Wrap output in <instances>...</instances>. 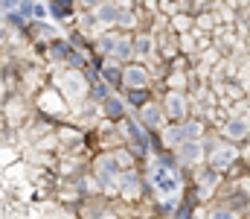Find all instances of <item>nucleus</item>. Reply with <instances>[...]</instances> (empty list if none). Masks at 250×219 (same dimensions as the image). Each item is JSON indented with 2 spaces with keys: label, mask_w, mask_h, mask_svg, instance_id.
I'll list each match as a JSON object with an SVG mask.
<instances>
[{
  "label": "nucleus",
  "mask_w": 250,
  "mask_h": 219,
  "mask_svg": "<svg viewBox=\"0 0 250 219\" xmlns=\"http://www.w3.org/2000/svg\"><path fill=\"white\" fill-rule=\"evenodd\" d=\"M151 178H154V184H157L163 193H175V190H178V178H175V172H169V170H163V167H157V170L151 172Z\"/></svg>",
  "instance_id": "obj_1"
},
{
  "label": "nucleus",
  "mask_w": 250,
  "mask_h": 219,
  "mask_svg": "<svg viewBox=\"0 0 250 219\" xmlns=\"http://www.w3.org/2000/svg\"><path fill=\"white\" fill-rule=\"evenodd\" d=\"M169 99H172V114L178 117V114L184 111V105H181V97H169Z\"/></svg>",
  "instance_id": "obj_5"
},
{
  "label": "nucleus",
  "mask_w": 250,
  "mask_h": 219,
  "mask_svg": "<svg viewBox=\"0 0 250 219\" xmlns=\"http://www.w3.org/2000/svg\"><path fill=\"white\" fill-rule=\"evenodd\" d=\"M143 117H148V120H151L148 126H160V111H157L154 105H146V108H143Z\"/></svg>",
  "instance_id": "obj_3"
},
{
  "label": "nucleus",
  "mask_w": 250,
  "mask_h": 219,
  "mask_svg": "<svg viewBox=\"0 0 250 219\" xmlns=\"http://www.w3.org/2000/svg\"><path fill=\"white\" fill-rule=\"evenodd\" d=\"M198 152H201V149H198V144H187V149H184V158H187V161H195V158H198Z\"/></svg>",
  "instance_id": "obj_4"
},
{
  "label": "nucleus",
  "mask_w": 250,
  "mask_h": 219,
  "mask_svg": "<svg viewBox=\"0 0 250 219\" xmlns=\"http://www.w3.org/2000/svg\"><path fill=\"white\" fill-rule=\"evenodd\" d=\"M146 82H148V76H146L143 68H131L128 71V85H146Z\"/></svg>",
  "instance_id": "obj_2"
}]
</instances>
